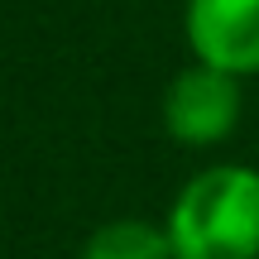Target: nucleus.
Wrapping results in <instances>:
<instances>
[{"mask_svg": "<svg viewBox=\"0 0 259 259\" xmlns=\"http://www.w3.org/2000/svg\"><path fill=\"white\" fill-rule=\"evenodd\" d=\"M163 226L178 259H259V168L211 163L192 173Z\"/></svg>", "mask_w": 259, "mask_h": 259, "instance_id": "nucleus-1", "label": "nucleus"}, {"mask_svg": "<svg viewBox=\"0 0 259 259\" xmlns=\"http://www.w3.org/2000/svg\"><path fill=\"white\" fill-rule=\"evenodd\" d=\"M240 82L245 77L192 58L163 92V130L187 149L226 144L235 135V125H240V111H245Z\"/></svg>", "mask_w": 259, "mask_h": 259, "instance_id": "nucleus-2", "label": "nucleus"}, {"mask_svg": "<svg viewBox=\"0 0 259 259\" xmlns=\"http://www.w3.org/2000/svg\"><path fill=\"white\" fill-rule=\"evenodd\" d=\"M183 34L197 63L259 77V0H187Z\"/></svg>", "mask_w": 259, "mask_h": 259, "instance_id": "nucleus-3", "label": "nucleus"}, {"mask_svg": "<svg viewBox=\"0 0 259 259\" xmlns=\"http://www.w3.org/2000/svg\"><path fill=\"white\" fill-rule=\"evenodd\" d=\"M77 259H178V254L168 240V226L144 221V216H115L82 240Z\"/></svg>", "mask_w": 259, "mask_h": 259, "instance_id": "nucleus-4", "label": "nucleus"}]
</instances>
